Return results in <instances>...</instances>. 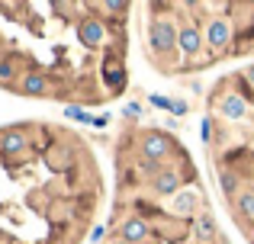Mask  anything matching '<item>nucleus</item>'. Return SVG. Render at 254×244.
<instances>
[{
	"instance_id": "obj_24",
	"label": "nucleus",
	"mask_w": 254,
	"mask_h": 244,
	"mask_svg": "<svg viewBox=\"0 0 254 244\" xmlns=\"http://www.w3.org/2000/svg\"><path fill=\"white\" fill-rule=\"evenodd\" d=\"M171 113H174V116H184V113H187V103H180V100H174V106H171Z\"/></svg>"
},
{
	"instance_id": "obj_19",
	"label": "nucleus",
	"mask_w": 254,
	"mask_h": 244,
	"mask_svg": "<svg viewBox=\"0 0 254 244\" xmlns=\"http://www.w3.org/2000/svg\"><path fill=\"white\" fill-rule=\"evenodd\" d=\"M199 138H203V145H209V138H212V119L209 116L199 122Z\"/></svg>"
},
{
	"instance_id": "obj_1",
	"label": "nucleus",
	"mask_w": 254,
	"mask_h": 244,
	"mask_svg": "<svg viewBox=\"0 0 254 244\" xmlns=\"http://www.w3.org/2000/svg\"><path fill=\"white\" fill-rule=\"evenodd\" d=\"M177 26L171 23V19H151V26H148V42H151V49L161 55V51H171V49H177Z\"/></svg>"
},
{
	"instance_id": "obj_13",
	"label": "nucleus",
	"mask_w": 254,
	"mask_h": 244,
	"mask_svg": "<svg viewBox=\"0 0 254 244\" xmlns=\"http://www.w3.org/2000/svg\"><path fill=\"white\" fill-rule=\"evenodd\" d=\"M16 61H13V58H3V61H0V87H10L13 84V77H16Z\"/></svg>"
},
{
	"instance_id": "obj_11",
	"label": "nucleus",
	"mask_w": 254,
	"mask_h": 244,
	"mask_svg": "<svg viewBox=\"0 0 254 244\" xmlns=\"http://www.w3.org/2000/svg\"><path fill=\"white\" fill-rule=\"evenodd\" d=\"M103 81L110 84L113 90H119V87H123V81H126V68L116 61V58H110V61L103 64Z\"/></svg>"
},
{
	"instance_id": "obj_10",
	"label": "nucleus",
	"mask_w": 254,
	"mask_h": 244,
	"mask_svg": "<svg viewBox=\"0 0 254 244\" xmlns=\"http://www.w3.org/2000/svg\"><path fill=\"white\" fill-rule=\"evenodd\" d=\"M119 235H123V241H142L145 235H148V225H145L142 219H126L123 225H119Z\"/></svg>"
},
{
	"instance_id": "obj_3",
	"label": "nucleus",
	"mask_w": 254,
	"mask_h": 244,
	"mask_svg": "<svg viewBox=\"0 0 254 244\" xmlns=\"http://www.w3.org/2000/svg\"><path fill=\"white\" fill-rule=\"evenodd\" d=\"M16 87H19V94H26V97H55L52 81L45 74H39V71H26Z\"/></svg>"
},
{
	"instance_id": "obj_23",
	"label": "nucleus",
	"mask_w": 254,
	"mask_h": 244,
	"mask_svg": "<svg viewBox=\"0 0 254 244\" xmlns=\"http://www.w3.org/2000/svg\"><path fill=\"white\" fill-rule=\"evenodd\" d=\"M103 10L106 13H126V10H129V3H103Z\"/></svg>"
},
{
	"instance_id": "obj_8",
	"label": "nucleus",
	"mask_w": 254,
	"mask_h": 244,
	"mask_svg": "<svg viewBox=\"0 0 254 244\" xmlns=\"http://www.w3.org/2000/svg\"><path fill=\"white\" fill-rule=\"evenodd\" d=\"M203 32L196 29V26H180V32H177V49L184 51V55H196L199 49H203Z\"/></svg>"
},
{
	"instance_id": "obj_4",
	"label": "nucleus",
	"mask_w": 254,
	"mask_h": 244,
	"mask_svg": "<svg viewBox=\"0 0 254 244\" xmlns=\"http://www.w3.org/2000/svg\"><path fill=\"white\" fill-rule=\"evenodd\" d=\"M77 39H81L87 49H97V45H103V42H106V26H103V19L84 16L81 26H77Z\"/></svg>"
},
{
	"instance_id": "obj_7",
	"label": "nucleus",
	"mask_w": 254,
	"mask_h": 244,
	"mask_svg": "<svg viewBox=\"0 0 254 244\" xmlns=\"http://www.w3.org/2000/svg\"><path fill=\"white\" fill-rule=\"evenodd\" d=\"M151 187H155L158 196H174V193H180V170L161 167V174L151 180Z\"/></svg>"
},
{
	"instance_id": "obj_27",
	"label": "nucleus",
	"mask_w": 254,
	"mask_h": 244,
	"mask_svg": "<svg viewBox=\"0 0 254 244\" xmlns=\"http://www.w3.org/2000/svg\"><path fill=\"white\" fill-rule=\"evenodd\" d=\"M119 244H132V241H119Z\"/></svg>"
},
{
	"instance_id": "obj_14",
	"label": "nucleus",
	"mask_w": 254,
	"mask_h": 244,
	"mask_svg": "<svg viewBox=\"0 0 254 244\" xmlns=\"http://www.w3.org/2000/svg\"><path fill=\"white\" fill-rule=\"evenodd\" d=\"M238 212L254 219V190H245V193H238Z\"/></svg>"
},
{
	"instance_id": "obj_21",
	"label": "nucleus",
	"mask_w": 254,
	"mask_h": 244,
	"mask_svg": "<svg viewBox=\"0 0 254 244\" xmlns=\"http://www.w3.org/2000/svg\"><path fill=\"white\" fill-rule=\"evenodd\" d=\"M110 119H113L110 113H100V116H93V119H90V125H97V129H106V125H110Z\"/></svg>"
},
{
	"instance_id": "obj_22",
	"label": "nucleus",
	"mask_w": 254,
	"mask_h": 244,
	"mask_svg": "<svg viewBox=\"0 0 254 244\" xmlns=\"http://www.w3.org/2000/svg\"><path fill=\"white\" fill-rule=\"evenodd\" d=\"M123 113H126V116H132V119H138V116H142V106H138V103H126Z\"/></svg>"
},
{
	"instance_id": "obj_20",
	"label": "nucleus",
	"mask_w": 254,
	"mask_h": 244,
	"mask_svg": "<svg viewBox=\"0 0 254 244\" xmlns=\"http://www.w3.org/2000/svg\"><path fill=\"white\" fill-rule=\"evenodd\" d=\"M151 106H158V109H168V113H171L174 100H168V97H161V94H151Z\"/></svg>"
},
{
	"instance_id": "obj_16",
	"label": "nucleus",
	"mask_w": 254,
	"mask_h": 244,
	"mask_svg": "<svg viewBox=\"0 0 254 244\" xmlns=\"http://www.w3.org/2000/svg\"><path fill=\"white\" fill-rule=\"evenodd\" d=\"M193 225H196V235H199V238H212V235H216V222H212L209 215H199Z\"/></svg>"
},
{
	"instance_id": "obj_6",
	"label": "nucleus",
	"mask_w": 254,
	"mask_h": 244,
	"mask_svg": "<svg viewBox=\"0 0 254 244\" xmlns=\"http://www.w3.org/2000/svg\"><path fill=\"white\" fill-rule=\"evenodd\" d=\"M26 145H29V138H26V132H23V129H6L3 135H0V151H3L6 157L23 154Z\"/></svg>"
},
{
	"instance_id": "obj_28",
	"label": "nucleus",
	"mask_w": 254,
	"mask_h": 244,
	"mask_svg": "<svg viewBox=\"0 0 254 244\" xmlns=\"http://www.w3.org/2000/svg\"><path fill=\"white\" fill-rule=\"evenodd\" d=\"M0 61H3V58H0Z\"/></svg>"
},
{
	"instance_id": "obj_12",
	"label": "nucleus",
	"mask_w": 254,
	"mask_h": 244,
	"mask_svg": "<svg viewBox=\"0 0 254 244\" xmlns=\"http://www.w3.org/2000/svg\"><path fill=\"white\" fill-rule=\"evenodd\" d=\"M193 209H196V193H180V196H174V202H171V212L174 215H190Z\"/></svg>"
},
{
	"instance_id": "obj_15",
	"label": "nucleus",
	"mask_w": 254,
	"mask_h": 244,
	"mask_svg": "<svg viewBox=\"0 0 254 244\" xmlns=\"http://www.w3.org/2000/svg\"><path fill=\"white\" fill-rule=\"evenodd\" d=\"M135 167H138V174H148L151 180H155V177L161 174V167H158V161H151V157H145V154H138Z\"/></svg>"
},
{
	"instance_id": "obj_18",
	"label": "nucleus",
	"mask_w": 254,
	"mask_h": 244,
	"mask_svg": "<svg viewBox=\"0 0 254 244\" xmlns=\"http://www.w3.org/2000/svg\"><path fill=\"white\" fill-rule=\"evenodd\" d=\"M64 116H68V119H77V122H90L93 119V116H87V109H81V106H68Z\"/></svg>"
},
{
	"instance_id": "obj_9",
	"label": "nucleus",
	"mask_w": 254,
	"mask_h": 244,
	"mask_svg": "<svg viewBox=\"0 0 254 244\" xmlns=\"http://www.w3.org/2000/svg\"><path fill=\"white\" fill-rule=\"evenodd\" d=\"M168 151H171V142H168L164 135H158V132H151V135L142 138V151H138V154L151 157V161H161Z\"/></svg>"
},
{
	"instance_id": "obj_5",
	"label": "nucleus",
	"mask_w": 254,
	"mask_h": 244,
	"mask_svg": "<svg viewBox=\"0 0 254 244\" xmlns=\"http://www.w3.org/2000/svg\"><path fill=\"white\" fill-rule=\"evenodd\" d=\"M219 113H222L229 122H238V119L248 116V103H245V97H238V94H225L222 100H219Z\"/></svg>"
},
{
	"instance_id": "obj_17",
	"label": "nucleus",
	"mask_w": 254,
	"mask_h": 244,
	"mask_svg": "<svg viewBox=\"0 0 254 244\" xmlns=\"http://www.w3.org/2000/svg\"><path fill=\"white\" fill-rule=\"evenodd\" d=\"M219 183H222V193L225 196H232L238 190V177L232 174V170H222V174H219Z\"/></svg>"
},
{
	"instance_id": "obj_2",
	"label": "nucleus",
	"mask_w": 254,
	"mask_h": 244,
	"mask_svg": "<svg viewBox=\"0 0 254 244\" xmlns=\"http://www.w3.org/2000/svg\"><path fill=\"white\" fill-rule=\"evenodd\" d=\"M206 45L209 49H216V51H225L232 45V39H235V26L229 23L225 16H212L209 23H206Z\"/></svg>"
},
{
	"instance_id": "obj_26",
	"label": "nucleus",
	"mask_w": 254,
	"mask_h": 244,
	"mask_svg": "<svg viewBox=\"0 0 254 244\" xmlns=\"http://www.w3.org/2000/svg\"><path fill=\"white\" fill-rule=\"evenodd\" d=\"M245 77H248V84L254 87V64H251V68H245Z\"/></svg>"
},
{
	"instance_id": "obj_25",
	"label": "nucleus",
	"mask_w": 254,
	"mask_h": 244,
	"mask_svg": "<svg viewBox=\"0 0 254 244\" xmlns=\"http://www.w3.org/2000/svg\"><path fill=\"white\" fill-rule=\"evenodd\" d=\"M103 235H106V228H103V225H93V232H90V241H100Z\"/></svg>"
}]
</instances>
